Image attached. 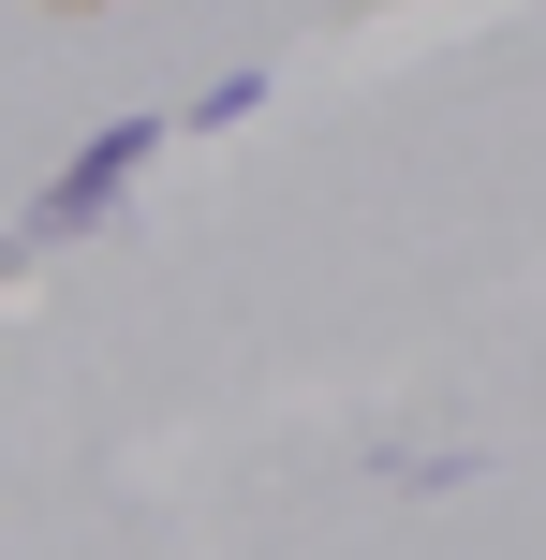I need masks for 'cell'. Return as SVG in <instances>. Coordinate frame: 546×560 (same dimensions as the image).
<instances>
[{"label":"cell","instance_id":"obj_1","mask_svg":"<svg viewBox=\"0 0 546 560\" xmlns=\"http://www.w3.org/2000/svg\"><path fill=\"white\" fill-rule=\"evenodd\" d=\"M163 133H177V118H104V133H89L74 163H59V192L30 207V236H89V222H104L118 192H133V163H148Z\"/></svg>","mask_w":546,"mask_h":560},{"label":"cell","instance_id":"obj_2","mask_svg":"<svg viewBox=\"0 0 546 560\" xmlns=\"http://www.w3.org/2000/svg\"><path fill=\"white\" fill-rule=\"evenodd\" d=\"M45 15H104V0H45Z\"/></svg>","mask_w":546,"mask_h":560}]
</instances>
